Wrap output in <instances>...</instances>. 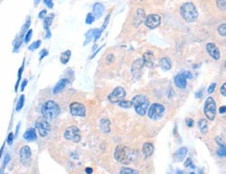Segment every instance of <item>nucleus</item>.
I'll list each match as a JSON object with an SVG mask.
<instances>
[{"instance_id": "49", "label": "nucleus", "mask_w": 226, "mask_h": 174, "mask_svg": "<svg viewBox=\"0 0 226 174\" xmlns=\"http://www.w3.org/2000/svg\"><path fill=\"white\" fill-rule=\"evenodd\" d=\"M219 112H220V114H225V112H226V106H221V108H220V110H219Z\"/></svg>"}, {"instance_id": "46", "label": "nucleus", "mask_w": 226, "mask_h": 174, "mask_svg": "<svg viewBox=\"0 0 226 174\" xmlns=\"http://www.w3.org/2000/svg\"><path fill=\"white\" fill-rule=\"evenodd\" d=\"M27 83H28L27 79H25L24 81H23L22 85H21V91H23V90L25 89V87H26V85H27Z\"/></svg>"}, {"instance_id": "47", "label": "nucleus", "mask_w": 226, "mask_h": 174, "mask_svg": "<svg viewBox=\"0 0 226 174\" xmlns=\"http://www.w3.org/2000/svg\"><path fill=\"white\" fill-rule=\"evenodd\" d=\"M106 61H108V63H112L113 61H114V55H113V54H108Z\"/></svg>"}, {"instance_id": "6", "label": "nucleus", "mask_w": 226, "mask_h": 174, "mask_svg": "<svg viewBox=\"0 0 226 174\" xmlns=\"http://www.w3.org/2000/svg\"><path fill=\"white\" fill-rule=\"evenodd\" d=\"M148 116L150 119L152 120H158L164 116L165 113V106L160 103H154L151 106H149L148 110Z\"/></svg>"}, {"instance_id": "43", "label": "nucleus", "mask_w": 226, "mask_h": 174, "mask_svg": "<svg viewBox=\"0 0 226 174\" xmlns=\"http://www.w3.org/2000/svg\"><path fill=\"white\" fill-rule=\"evenodd\" d=\"M220 92H221V94L223 95V96H226V83H223V85H222V88H221V90H220Z\"/></svg>"}, {"instance_id": "59", "label": "nucleus", "mask_w": 226, "mask_h": 174, "mask_svg": "<svg viewBox=\"0 0 226 174\" xmlns=\"http://www.w3.org/2000/svg\"><path fill=\"white\" fill-rule=\"evenodd\" d=\"M190 174H195V173H194V172H191V173H190Z\"/></svg>"}, {"instance_id": "38", "label": "nucleus", "mask_w": 226, "mask_h": 174, "mask_svg": "<svg viewBox=\"0 0 226 174\" xmlns=\"http://www.w3.org/2000/svg\"><path fill=\"white\" fill-rule=\"evenodd\" d=\"M14 137H15V135H14V133H9V137H7V141H6L7 144H9V145L13 144V141H14Z\"/></svg>"}, {"instance_id": "50", "label": "nucleus", "mask_w": 226, "mask_h": 174, "mask_svg": "<svg viewBox=\"0 0 226 174\" xmlns=\"http://www.w3.org/2000/svg\"><path fill=\"white\" fill-rule=\"evenodd\" d=\"M47 31V34H46V39H49V38L51 37V32H50V30H46Z\"/></svg>"}, {"instance_id": "14", "label": "nucleus", "mask_w": 226, "mask_h": 174, "mask_svg": "<svg viewBox=\"0 0 226 174\" xmlns=\"http://www.w3.org/2000/svg\"><path fill=\"white\" fill-rule=\"evenodd\" d=\"M206 51H207V53L210 54V56L212 57L214 60H219L220 56H221L219 48H218L214 43H208L207 45H206Z\"/></svg>"}, {"instance_id": "9", "label": "nucleus", "mask_w": 226, "mask_h": 174, "mask_svg": "<svg viewBox=\"0 0 226 174\" xmlns=\"http://www.w3.org/2000/svg\"><path fill=\"white\" fill-rule=\"evenodd\" d=\"M125 90L122 87H117L114 91L108 95V100L112 103H119L125 98Z\"/></svg>"}, {"instance_id": "37", "label": "nucleus", "mask_w": 226, "mask_h": 174, "mask_svg": "<svg viewBox=\"0 0 226 174\" xmlns=\"http://www.w3.org/2000/svg\"><path fill=\"white\" fill-rule=\"evenodd\" d=\"M220 148L219 150H218V154H219L220 156H222V158H224L225 156V146L224 145H220Z\"/></svg>"}, {"instance_id": "45", "label": "nucleus", "mask_w": 226, "mask_h": 174, "mask_svg": "<svg viewBox=\"0 0 226 174\" xmlns=\"http://www.w3.org/2000/svg\"><path fill=\"white\" fill-rule=\"evenodd\" d=\"M46 14H47V11L46 9H43V11H40V14H39V18L40 19H43L44 17L46 16Z\"/></svg>"}, {"instance_id": "20", "label": "nucleus", "mask_w": 226, "mask_h": 174, "mask_svg": "<svg viewBox=\"0 0 226 174\" xmlns=\"http://www.w3.org/2000/svg\"><path fill=\"white\" fill-rule=\"evenodd\" d=\"M188 154V148L187 147H181L177 150V151L174 153V158H175L176 160H183V158H185V155Z\"/></svg>"}, {"instance_id": "33", "label": "nucleus", "mask_w": 226, "mask_h": 174, "mask_svg": "<svg viewBox=\"0 0 226 174\" xmlns=\"http://www.w3.org/2000/svg\"><path fill=\"white\" fill-rule=\"evenodd\" d=\"M217 6L222 11H225L226 9V0H217Z\"/></svg>"}, {"instance_id": "17", "label": "nucleus", "mask_w": 226, "mask_h": 174, "mask_svg": "<svg viewBox=\"0 0 226 174\" xmlns=\"http://www.w3.org/2000/svg\"><path fill=\"white\" fill-rule=\"evenodd\" d=\"M104 5L101 4V3H95L93 6V16L94 18H96V19H99L101 16L103 15V13H104Z\"/></svg>"}, {"instance_id": "32", "label": "nucleus", "mask_w": 226, "mask_h": 174, "mask_svg": "<svg viewBox=\"0 0 226 174\" xmlns=\"http://www.w3.org/2000/svg\"><path fill=\"white\" fill-rule=\"evenodd\" d=\"M218 32L221 34L222 37H225V36H226V25H225V23H223V24H221V25L219 26V28H218Z\"/></svg>"}, {"instance_id": "8", "label": "nucleus", "mask_w": 226, "mask_h": 174, "mask_svg": "<svg viewBox=\"0 0 226 174\" xmlns=\"http://www.w3.org/2000/svg\"><path fill=\"white\" fill-rule=\"evenodd\" d=\"M64 137L67 140L78 143L80 141V131L76 126H70V127H68V128L66 129V131H65L64 133Z\"/></svg>"}, {"instance_id": "31", "label": "nucleus", "mask_w": 226, "mask_h": 174, "mask_svg": "<svg viewBox=\"0 0 226 174\" xmlns=\"http://www.w3.org/2000/svg\"><path fill=\"white\" fill-rule=\"evenodd\" d=\"M93 36H94V29H91V30H89V31L87 32V34H86V41H85V45H87L88 43H90V41H91V39L93 38Z\"/></svg>"}, {"instance_id": "52", "label": "nucleus", "mask_w": 226, "mask_h": 174, "mask_svg": "<svg viewBox=\"0 0 226 174\" xmlns=\"http://www.w3.org/2000/svg\"><path fill=\"white\" fill-rule=\"evenodd\" d=\"M201 94H202V91H199L198 93H196V97H197V98H200Z\"/></svg>"}, {"instance_id": "13", "label": "nucleus", "mask_w": 226, "mask_h": 174, "mask_svg": "<svg viewBox=\"0 0 226 174\" xmlns=\"http://www.w3.org/2000/svg\"><path fill=\"white\" fill-rule=\"evenodd\" d=\"M144 19H145V11L143 9H138L137 11H135V17H133V27L135 28L139 27L142 23L144 22Z\"/></svg>"}, {"instance_id": "35", "label": "nucleus", "mask_w": 226, "mask_h": 174, "mask_svg": "<svg viewBox=\"0 0 226 174\" xmlns=\"http://www.w3.org/2000/svg\"><path fill=\"white\" fill-rule=\"evenodd\" d=\"M31 36H32V30L28 29V31L26 32L25 36H24V42H25V43H28V42L30 41V39H31Z\"/></svg>"}, {"instance_id": "42", "label": "nucleus", "mask_w": 226, "mask_h": 174, "mask_svg": "<svg viewBox=\"0 0 226 174\" xmlns=\"http://www.w3.org/2000/svg\"><path fill=\"white\" fill-rule=\"evenodd\" d=\"M44 2H45V4L47 5V6H48L49 9H52V7H53L52 0H44Z\"/></svg>"}, {"instance_id": "53", "label": "nucleus", "mask_w": 226, "mask_h": 174, "mask_svg": "<svg viewBox=\"0 0 226 174\" xmlns=\"http://www.w3.org/2000/svg\"><path fill=\"white\" fill-rule=\"evenodd\" d=\"M19 128H20V124H18V126H17V129H16V135H18V133H19Z\"/></svg>"}, {"instance_id": "2", "label": "nucleus", "mask_w": 226, "mask_h": 174, "mask_svg": "<svg viewBox=\"0 0 226 174\" xmlns=\"http://www.w3.org/2000/svg\"><path fill=\"white\" fill-rule=\"evenodd\" d=\"M58 114L59 108L54 101L49 100L45 102V104L42 106V115H43V118H45L47 121H51L54 118H56Z\"/></svg>"}, {"instance_id": "4", "label": "nucleus", "mask_w": 226, "mask_h": 174, "mask_svg": "<svg viewBox=\"0 0 226 174\" xmlns=\"http://www.w3.org/2000/svg\"><path fill=\"white\" fill-rule=\"evenodd\" d=\"M130 150L126 147L119 145L115 150V158L121 164H129L131 162V154H129Z\"/></svg>"}, {"instance_id": "51", "label": "nucleus", "mask_w": 226, "mask_h": 174, "mask_svg": "<svg viewBox=\"0 0 226 174\" xmlns=\"http://www.w3.org/2000/svg\"><path fill=\"white\" fill-rule=\"evenodd\" d=\"M86 173L91 174L92 173V168H87V169H86Z\"/></svg>"}, {"instance_id": "40", "label": "nucleus", "mask_w": 226, "mask_h": 174, "mask_svg": "<svg viewBox=\"0 0 226 174\" xmlns=\"http://www.w3.org/2000/svg\"><path fill=\"white\" fill-rule=\"evenodd\" d=\"M216 87H217V85H216V83H212V85L210 86V88H208V90H207V92L210 93V94H212V92L215 91V89H216Z\"/></svg>"}, {"instance_id": "30", "label": "nucleus", "mask_w": 226, "mask_h": 174, "mask_svg": "<svg viewBox=\"0 0 226 174\" xmlns=\"http://www.w3.org/2000/svg\"><path fill=\"white\" fill-rule=\"evenodd\" d=\"M119 106H122V108H130L131 106H133V104H131V101H125L123 99V100H121L120 102H119Z\"/></svg>"}, {"instance_id": "27", "label": "nucleus", "mask_w": 226, "mask_h": 174, "mask_svg": "<svg viewBox=\"0 0 226 174\" xmlns=\"http://www.w3.org/2000/svg\"><path fill=\"white\" fill-rule=\"evenodd\" d=\"M198 126H199V129H200V131L202 133H205L206 131H207V122H206V120H204V119L199 120Z\"/></svg>"}, {"instance_id": "36", "label": "nucleus", "mask_w": 226, "mask_h": 174, "mask_svg": "<svg viewBox=\"0 0 226 174\" xmlns=\"http://www.w3.org/2000/svg\"><path fill=\"white\" fill-rule=\"evenodd\" d=\"M94 20H95V18H94L93 15L88 14L87 18H86V23H87V24H92V23L94 22Z\"/></svg>"}, {"instance_id": "16", "label": "nucleus", "mask_w": 226, "mask_h": 174, "mask_svg": "<svg viewBox=\"0 0 226 174\" xmlns=\"http://www.w3.org/2000/svg\"><path fill=\"white\" fill-rule=\"evenodd\" d=\"M174 83H175L176 87L180 88V89H185L187 87V75H185V72L177 74L175 76V78H174Z\"/></svg>"}, {"instance_id": "3", "label": "nucleus", "mask_w": 226, "mask_h": 174, "mask_svg": "<svg viewBox=\"0 0 226 174\" xmlns=\"http://www.w3.org/2000/svg\"><path fill=\"white\" fill-rule=\"evenodd\" d=\"M180 15L187 22H194L198 18V11L192 2L183 3L180 7Z\"/></svg>"}, {"instance_id": "22", "label": "nucleus", "mask_w": 226, "mask_h": 174, "mask_svg": "<svg viewBox=\"0 0 226 174\" xmlns=\"http://www.w3.org/2000/svg\"><path fill=\"white\" fill-rule=\"evenodd\" d=\"M143 66H144V62H143V60H142V58L135 60V62H133V68H131V71H133V73L135 75V73H137V72L141 71L142 68H143Z\"/></svg>"}, {"instance_id": "21", "label": "nucleus", "mask_w": 226, "mask_h": 174, "mask_svg": "<svg viewBox=\"0 0 226 174\" xmlns=\"http://www.w3.org/2000/svg\"><path fill=\"white\" fill-rule=\"evenodd\" d=\"M160 66L163 70L168 71V70L171 69V66H172L171 60H170L169 57H163V58H160Z\"/></svg>"}, {"instance_id": "28", "label": "nucleus", "mask_w": 226, "mask_h": 174, "mask_svg": "<svg viewBox=\"0 0 226 174\" xmlns=\"http://www.w3.org/2000/svg\"><path fill=\"white\" fill-rule=\"evenodd\" d=\"M119 174H139V172L135 169H131V168H122Z\"/></svg>"}, {"instance_id": "41", "label": "nucleus", "mask_w": 226, "mask_h": 174, "mask_svg": "<svg viewBox=\"0 0 226 174\" xmlns=\"http://www.w3.org/2000/svg\"><path fill=\"white\" fill-rule=\"evenodd\" d=\"M185 167H193V168H194V165H193V163H192V160H191L190 158H188L187 160H185Z\"/></svg>"}, {"instance_id": "11", "label": "nucleus", "mask_w": 226, "mask_h": 174, "mask_svg": "<svg viewBox=\"0 0 226 174\" xmlns=\"http://www.w3.org/2000/svg\"><path fill=\"white\" fill-rule=\"evenodd\" d=\"M144 23L148 28H151V29H152V28H155L160 24V17L158 16V14L148 15L147 17H145Z\"/></svg>"}, {"instance_id": "26", "label": "nucleus", "mask_w": 226, "mask_h": 174, "mask_svg": "<svg viewBox=\"0 0 226 174\" xmlns=\"http://www.w3.org/2000/svg\"><path fill=\"white\" fill-rule=\"evenodd\" d=\"M70 57H71V51L66 50L61 55V63H62V64H67V63L69 62V60H70Z\"/></svg>"}, {"instance_id": "44", "label": "nucleus", "mask_w": 226, "mask_h": 174, "mask_svg": "<svg viewBox=\"0 0 226 174\" xmlns=\"http://www.w3.org/2000/svg\"><path fill=\"white\" fill-rule=\"evenodd\" d=\"M9 160H11V156H9V154H6V155H5V158H4V162H3V167H5V166L7 165Z\"/></svg>"}, {"instance_id": "19", "label": "nucleus", "mask_w": 226, "mask_h": 174, "mask_svg": "<svg viewBox=\"0 0 226 174\" xmlns=\"http://www.w3.org/2000/svg\"><path fill=\"white\" fill-rule=\"evenodd\" d=\"M67 83H68V80H67L66 78H63V79L59 80L58 83L55 85V87L53 88V94H57V93H59L61 91H63V90L66 88Z\"/></svg>"}, {"instance_id": "56", "label": "nucleus", "mask_w": 226, "mask_h": 174, "mask_svg": "<svg viewBox=\"0 0 226 174\" xmlns=\"http://www.w3.org/2000/svg\"><path fill=\"white\" fill-rule=\"evenodd\" d=\"M2 151H3V147L0 149V158H1V154H2Z\"/></svg>"}, {"instance_id": "34", "label": "nucleus", "mask_w": 226, "mask_h": 174, "mask_svg": "<svg viewBox=\"0 0 226 174\" xmlns=\"http://www.w3.org/2000/svg\"><path fill=\"white\" fill-rule=\"evenodd\" d=\"M40 45H41V41H40V40H38V41H36L34 43H32L31 45L28 47V49H29V50H31V51H34V50H36L37 48H39Z\"/></svg>"}, {"instance_id": "7", "label": "nucleus", "mask_w": 226, "mask_h": 174, "mask_svg": "<svg viewBox=\"0 0 226 174\" xmlns=\"http://www.w3.org/2000/svg\"><path fill=\"white\" fill-rule=\"evenodd\" d=\"M36 129L38 130L39 135L41 137L45 138L46 135H48V133H50V124L49 121L45 119V118L41 117L37 120L36 122Z\"/></svg>"}, {"instance_id": "18", "label": "nucleus", "mask_w": 226, "mask_h": 174, "mask_svg": "<svg viewBox=\"0 0 226 174\" xmlns=\"http://www.w3.org/2000/svg\"><path fill=\"white\" fill-rule=\"evenodd\" d=\"M23 138L24 140L29 141V142H32V141L37 140V133H36V129L34 128H29L24 133L23 135Z\"/></svg>"}, {"instance_id": "25", "label": "nucleus", "mask_w": 226, "mask_h": 174, "mask_svg": "<svg viewBox=\"0 0 226 174\" xmlns=\"http://www.w3.org/2000/svg\"><path fill=\"white\" fill-rule=\"evenodd\" d=\"M110 124H111V122L108 121V119L101 120V122H100V128L102 129V131H104V133H110V129H111Z\"/></svg>"}, {"instance_id": "55", "label": "nucleus", "mask_w": 226, "mask_h": 174, "mask_svg": "<svg viewBox=\"0 0 226 174\" xmlns=\"http://www.w3.org/2000/svg\"><path fill=\"white\" fill-rule=\"evenodd\" d=\"M176 174H183V172H181L180 170H177V171H176Z\"/></svg>"}, {"instance_id": "12", "label": "nucleus", "mask_w": 226, "mask_h": 174, "mask_svg": "<svg viewBox=\"0 0 226 174\" xmlns=\"http://www.w3.org/2000/svg\"><path fill=\"white\" fill-rule=\"evenodd\" d=\"M70 113L76 117H83L86 116V108L81 103L73 102L70 104Z\"/></svg>"}, {"instance_id": "39", "label": "nucleus", "mask_w": 226, "mask_h": 174, "mask_svg": "<svg viewBox=\"0 0 226 174\" xmlns=\"http://www.w3.org/2000/svg\"><path fill=\"white\" fill-rule=\"evenodd\" d=\"M47 54H48V51L46 50V49H43V50L40 52V61L43 60V57H45Z\"/></svg>"}, {"instance_id": "24", "label": "nucleus", "mask_w": 226, "mask_h": 174, "mask_svg": "<svg viewBox=\"0 0 226 174\" xmlns=\"http://www.w3.org/2000/svg\"><path fill=\"white\" fill-rule=\"evenodd\" d=\"M53 18H54V15L53 14L45 17V19H44V28H45V30H49V27L52 24Z\"/></svg>"}, {"instance_id": "54", "label": "nucleus", "mask_w": 226, "mask_h": 174, "mask_svg": "<svg viewBox=\"0 0 226 174\" xmlns=\"http://www.w3.org/2000/svg\"><path fill=\"white\" fill-rule=\"evenodd\" d=\"M40 2V0H34V5H38Z\"/></svg>"}, {"instance_id": "57", "label": "nucleus", "mask_w": 226, "mask_h": 174, "mask_svg": "<svg viewBox=\"0 0 226 174\" xmlns=\"http://www.w3.org/2000/svg\"><path fill=\"white\" fill-rule=\"evenodd\" d=\"M0 174H4V172H3V170H0Z\"/></svg>"}, {"instance_id": "15", "label": "nucleus", "mask_w": 226, "mask_h": 174, "mask_svg": "<svg viewBox=\"0 0 226 174\" xmlns=\"http://www.w3.org/2000/svg\"><path fill=\"white\" fill-rule=\"evenodd\" d=\"M142 60L144 62L145 66L149 67V68H153V67L155 66V57H154V54H153L151 51L145 52Z\"/></svg>"}, {"instance_id": "23", "label": "nucleus", "mask_w": 226, "mask_h": 174, "mask_svg": "<svg viewBox=\"0 0 226 174\" xmlns=\"http://www.w3.org/2000/svg\"><path fill=\"white\" fill-rule=\"evenodd\" d=\"M153 150H154V147L151 143H145L143 145V154L145 156H150L153 153Z\"/></svg>"}, {"instance_id": "1", "label": "nucleus", "mask_w": 226, "mask_h": 174, "mask_svg": "<svg viewBox=\"0 0 226 174\" xmlns=\"http://www.w3.org/2000/svg\"><path fill=\"white\" fill-rule=\"evenodd\" d=\"M131 104L135 108V113L140 116H145L150 106L149 100L145 95H137L131 100Z\"/></svg>"}, {"instance_id": "48", "label": "nucleus", "mask_w": 226, "mask_h": 174, "mask_svg": "<svg viewBox=\"0 0 226 174\" xmlns=\"http://www.w3.org/2000/svg\"><path fill=\"white\" fill-rule=\"evenodd\" d=\"M193 124H194V122H193L192 119H187V125L190 126V127H192Z\"/></svg>"}, {"instance_id": "29", "label": "nucleus", "mask_w": 226, "mask_h": 174, "mask_svg": "<svg viewBox=\"0 0 226 174\" xmlns=\"http://www.w3.org/2000/svg\"><path fill=\"white\" fill-rule=\"evenodd\" d=\"M24 100H25V97H24V95H21V97L19 98L18 103H17V106H16V111H17V112H19V111L22 110L23 106H24Z\"/></svg>"}, {"instance_id": "5", "label": "nucleus", "mask_w": 226, "mask_h": 174, "mask_svg": "<svg viewBox=\"0 0 226 174\" xmlns=\"http://www.w3.org/2000/svg\"><path fill=\"white\" fill-rule=\"evenodd\" d=\"M216 113H217V106H216L215 100L212 97H208L204 104V114L208 120H214L216 117Z\"/></svg>"}, {"instance_id": "10", "label": "nucleus", "mask_w": 226, "mask_h": 174, "mask_svg": "<svg viewBox=\"0 0 226 174\" xmlns=\"http://www.w3.org/2000/svg\"><path fill=\"white\" fill-rule=\"evenodd\" d=\"M19 158H20L21 163L24 166L28 167L31 162V150L28 146H23L19 151Z\"/></svg>"}, {"instance_id": "58", "label": "nucleus", "mask_w": 226, "mask_h": 174, "mask_svg": "<svg viewBox=\"0 0 226 174\" xmlns=\"http://www.w3.org/2000/svg\"><path fill=\"white\" fill-rule=\"evenodd\" d=\"M199 174H203V173H202V172L200 171V172H199Z\"/></svg>"}]
</instances>
